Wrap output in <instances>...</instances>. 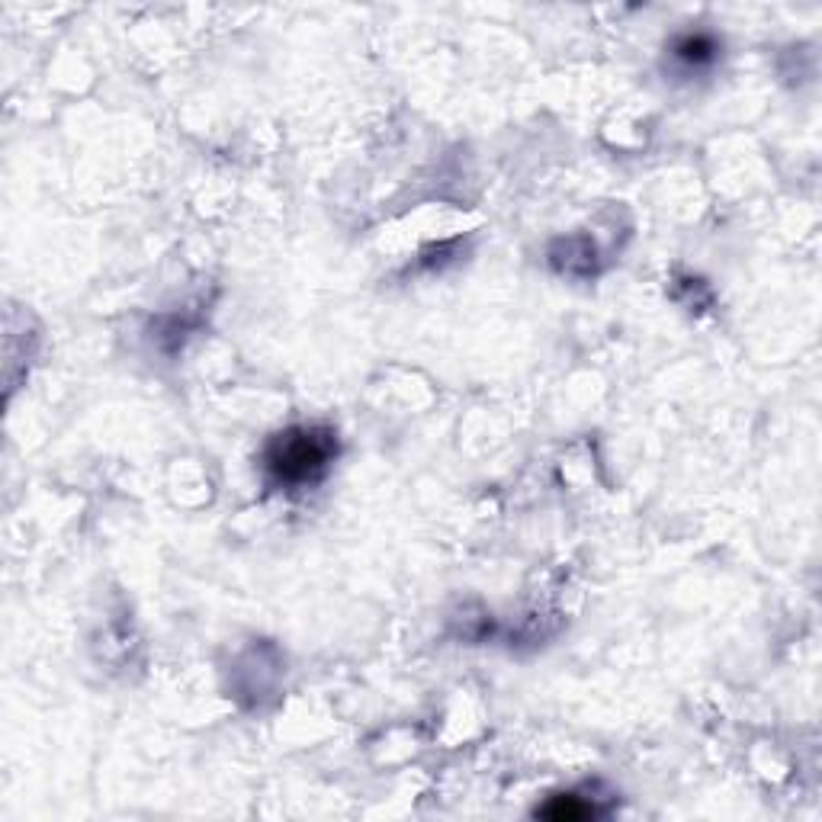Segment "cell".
I'll return each instance as SVG.
<instances>
[{
	"label": "cell",
	"mask_w": 822,
	"mask_h": 822,
	"mask_svg": "<svg viewBox=\"0 0 822 822\" xmlns=\"http://www.w3.org/2000/svg\"><path fill=\"white\" fill-rule=\"evenodd\" d=\"M338 456V434L328 428H286L280 434H273L264 447V473L273 485H283V489H302V485L318 482L328 466Z\"/></svg>",
	"instance_id": "cell-1"
},
{
	"label": "cell",
	"mask_w": 822,
	"mask_h": 822,
	"mask_svg": "<svg viewBox=\"0 0 822 822\" xmlns=\"http://www.w3.org/2000/svg\"><path fill=\"white\" fill-rule=\"evenodd\" d=\"M717 52H720V45L713 42V36H707V33H688V36L675 39V45H672V55L688 68L710 65L713 58H717Z\"/></svg>",
	"instance_id": "cell-2"
},
{
	"label": "cell",
	"mask_w": 822,
	"mask_h": 822,
	"mask_svg": "<svg viewBox=\"0 0 822 822\" xmlns=\"http://www.w3.org/2000/svg\"><path fill=\"white\" fill-rule=\"evenodd\" d=\"M537 813L546 819H556V822H578V819H595L601 810L595 803H585L578 794H556L550 803L540 806Z\"/></svg>",
	"instance_id": "cell-3"
}]
</instances>
